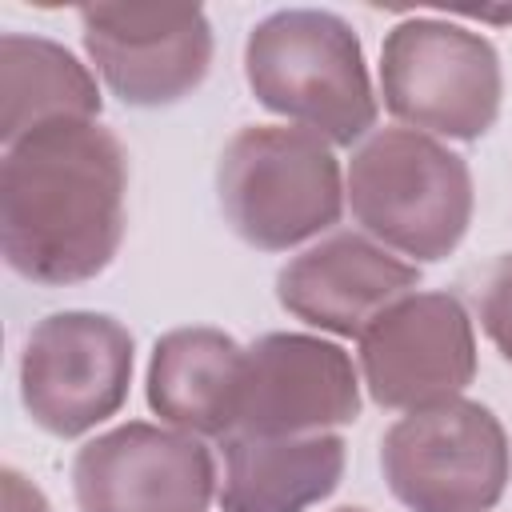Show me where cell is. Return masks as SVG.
<instances>
[{"label":"cell","mask_w":512,"mask_h":512,"mask_svg":"<svg viewBox=\"0 0 512 512\" xmlns=\"http://www.w3.org/2000/svg\"><path fill=\"white\" fill-rule=\"evenodd\" d=\"M128 152L96 120L36 128L4 148L0 248L32 284L100 276L124 240Z\"/></svg>","instance_id":"1"},{"label":"cell","mask_w":512,"mask_h":512,"mask_svg":"<svg viewBox=\"0 0 512 512\" xmlns=\"http://www.w3.org/2000/svg\"><path fill=\"white\" fill-rule=\"evenodd\" d=\"M252 96L328 144L372 136L376 92L348 20L324 8H280L244 40Z\"/></svg>","instance_id":"2"},{"label":"cell","mask_w":512,"mask_h":512,"mask_svg":"<svg viewBox=\"0 0 512 512\" xmlns=\"http://www.w3.org/2000/svg\"><path fill=\"white\" fill-rule=\"evenodd\" d=\"M344 200L388 252L444 260L472 224V172L428 132L380 128L352 152Z\"/></svg>","instance_id":"3"},{"label":"cell","mask_w":512,"mask_h":512,"mask_svg":"<svg viewBox=\"0 0 512 512\" xmlns=\"http://www.w3.org/2000/svg\"><path fill=\"white\" fill-rule=\"evenodd\" d=\"M216 196L244 244L288 252L340 220L344 176L328 140L288 124H248L220 152Z\"/></svg>","instance_id":"4"},{"label":"cell","mask_w":512,"mask_h":512,"mask_svg":"<svg viewBox=\"0 0 512 512\" xmlns=\"http://www.w3.org/2000/svg\"><path fill=\"white\" fill-rule=\"evenodd\" d=\"M500 92V56L480 32L412 16L384 36L380 96L412 132L480 140L500 116Z\"/></svg>","instance_id":"5"},{"label":"cell","mask_w":512,"mask_h":512,"mask_svg":"<svg viewBox=\"0 0 512 512\" xmlns=\"http://www.w3.org/2000/svg\"><path fill=\"white\" fill-rule=\"evenodd\" d=\"M380 468L412 512H492L508 488L512 456L500 420L456 396L404 412L380 440Z\"/></svg>","instance_id":"6"},{"label":"cell","mask_w":512,"mask_h":512,"mask_svg":"<svg viewBox=\"0 0 512 512\" xmlns=\"http://www.w3.org/2000/svg\"><path fill=\"white\" fill-rule=\"evenodd\" d=\"M132 384V332L104 312H52L20 352V400L32 424L72 440L120 412Z\"/></svg>","instance_id":"7"},{"label":"cell","mask_w":512,"mask_h":512,"mask_svg":"<svg viewBox=\"0 0 512 512\" xmlns=\"http://www.w3.org/2000/svg\"><path fill=\"white\" fill-rule=\"evenodd\" d=\"M84 48L100 80L132 108H168L212 64V24L196 4H84Z\"/></svg>","instance_id":"8"},{"label":"cell","mask_w":512,"mask_h":512,"mask_svg":"<svg viewBox=\"0 0 512 512\" xmlns=\"http://www.w3.org/2000/svg\"><path fill=\"white\" fill-rule=\"evenodd\" d=\"M360 376L380 408L416 412L456 400L476 376V332L448 292H412L360 336Z\"/></svg>","instance_id":"9"},{"label":"cell","mask_w":512,"mask_h":512,"mask_svg":"<svg viewBox=\"0 0 512 512\" xmlns=\"http://www.w3.org/2000/svg\"><path fill=\"white\" fill-rule=\"evenodd\" d=\"M80 512H208L216 464L200 436L164 424H120L72 460Z\"/></svg>","instance_id":"10"},{"label":"cell","mask_w":512,"mask_h":512,"mask_svg":"<svg viewBox=\"0 0 512 512\" xmlns=\"http://www.w3.org/2000/svg\"><path fill=\"white\" fill-rule=\"evenodd\" d=\"M356 412L360 376L340 344L304 332H268L244 348L236 432L312 436L352 424Z\"/></svg>","instance_id":"11"},{"label":"cell","mask_w":512,"mask_h":512,"mask_svg":"<svg viewBox=\"0 0 512 512\" xmlns=\"http://www.w3.org/2000/svg\"><path fill=\"white\" fill-rule=\"evenodd\" d=\"M416 284V264L400 260L372 236L332 232L280 268L276 300L284 312L320 332L360 340L364 328L396 300L412 296Z\"/></svg>","instance_id":"12"},{"label":"cell","mask_w":512,"mask_h":512,"mask_svg":"<svg viewBox=\"0 0 512 512\" xmlns=\"http://www.w3.org/2000/svg\"><path fill=\"white\" fill-rule=\"evenodd\" d=\"M244 380V348L208 324L172 328L156 340L148 360L152 412L192 436H232Z\"/></svg>","instance_id":"13"},{"label":"cell","mask_w":512,"mask_h":512,"mask_svg":"<svg viewBox=\"0 0 512 512\" xmlns=\"http://www.w3.org/2000/svg\"><path fill=\"white\" fill-rule=\"evenodd\" d=\"M344 440L312 436H224V512H304L336 492L344 476Z\"/></svg>","instance_id":"14"},{"label":"cell","mask_w":512,"mask_h":512,"mask_svg":"<svg viewBox=\"0 0 512 512\" xmlns=\"http://www.w3.org/2000/svg\"><path fill=\"white\" fill-rule=\"evenodd\" d=\"M100 88L96 76L56 40L4 32L0 36V140L4 148L20 136L64 124L96 120Z\"/></svg>","instance_id":"15"},{"label":"cell","mask_w":512,"mask_h":512,"mask_svg":"<svg viewBox=\"0 0 512 512\" xmlns=\"http://www.w3.org/2000/svg\"><path fill=\"white\" fill-rule=\"evenodd\" d=\"M476 312H480V324H484L488 340L496 344V352L512 364V256H500L480 276Z\"/></svg>","instance_id":"16"},{"label":"cell","mask_w":512,"mask_h":512,"mask_svg":"<svg viewBox=\"0 0 512 512\" xmlns=\"http://www.w3.org/2000/svg\"><path fill=\"white\" fill-rule=\"evenodd\" d=\"M0 492H4V512H52L48 500H44V492L28 476H20L16 468H4Z\"/></svg>","instance_id":"17"},{"label":"cell","mask_w":512,"mask_h":512,"mask_svg":"<svg viewBox=\"0 0 512 512\" xmlns=\"http://www.w3.org/2000/svg\"><path fill=\"white\" fill-rule=\"evenodd\" d=\"M336 512H364V508H336Z\"/></svg>","instance_id":"18"}]
</instances>
